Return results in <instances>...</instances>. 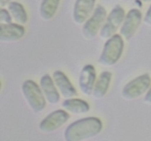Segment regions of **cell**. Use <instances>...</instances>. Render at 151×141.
Returning a JSON list of instances; mask_svg holds the SVG:
<instances>
[{
  "label": "cell",
  "instance_id": "9",
  "mask_svg": "<svg viewBox=\"0 0 151 141\" xmlns=\"http://www.w3.org/2000/svg\"><path fill=\"white\" fill-rule=\"evenodd\" d=\"M97 73L95 68L91 64L86 65L83 68L79 77V87L85 95L92 94L96 83Z\"/></svg>",
  "mask_w": 151,
  "mask_h": 141
},
{
  "label": "cell",
  "instance_id": "21",
  "mask_svg": "<svg viewBox=\"0 0 151 141\" xmlns=\"http://www.w3.org/2000/svg\"><path fill=\"white\" fill-rule=\"evenodd\" d=\"M10 2H11V0H0V7L3 8L4 6L8 5Z\"/></svg>",
  "mask_w": 151,
  "mask_h": 141
},
{
  "label": "cell",
  "instance_id": "14",
  "mask_svg": "<svg viewBox=\"0 0 151 141\" xmlns=\"http://www.w3.org/2000/svg\"><path fill=\"white\" fill-rule=\"evenodd\" d=\"M112 74L111 72L104 71L102 72L99 76L98 79L96 81L94 90H93V96L96 98H101L106 95L111 80Z\"/></svg>",
  "mask_w": 151,
  "mask_h": 141
},
{
  "label": "cell",
  "instance_id": "13",
  "mask_svg": "<svg viewBox=\"0 0 151 141\" xmlns=\"http://www.w3.org/2000/svg\"><path fill=\"white\" fill-rule=\"evenodd\" d=\"M41 90L50 104H56L60 101V95L52 79L49 74H44L40 80Z\"/></svg>",
  "mask_w": 151,
  "mask_h": 141
},
{
  "label": "cell",
  "instance_id": "3",
  "mask_svg": "<svg viewBox=\"0 0 151 141\" xmlns=\"http://www.w3.org/2000/svg\"><path fill=\"white\" fill-rule=\"evenodd\" d=\"M25 100L31 110L35 113H40L46 106V98L41 88L32 80H26L22 86Z\"/></svg>",
  "mask_w": 151,
  "mask_h": 141
},
{
  "label": "cell",
  "instance_id": "16",
  "mask_svg": "<svg viewBox=\"0 0 151 141\" xmlns=\"http://www.w3.org/2000/svg\"><path fill=\"white\" fill-rule=\"evenodd\" d=\"M60 0H42L40 7V16L44 21H50L54 17L58 8Z\"/></svg>",
  "mask_w": 151,
  "mask_h": 141
},
{
  "label": "cell",
  "instance_id": "20",
  "mask_svg": "<svg viewBox=\"0 0 151 141\" xmlns=\"http://www.w3.org/2000/svg\"><path fill=\"white\" fill-rule=\"evenodd\" d=\"M144 101H145V102L147 103V104H151V85H150V88H149V90H147L145 96Z\"/></svg>",
  "mask_w": 151,
  "mask_h": 141
},
{
  "label": "cell",
  "instance_id": "8",
  "mask_svg": "<svg viewBox=\"0 0 151 141\" xmlns=\"http://www.w3.org/2000/svg\"><path fill=\"white\" fill-rule=\"evenodd\" d=\"M69 118L65 110H58L47 115L39 124V129L44 133H50L61 127Z\"/></svg>",
  "mask_w": 151,
  "mask_h": 141
},
{
  "label": "cell",
  "instance_id": "18",
  "mask_svg": "<svg viewBox=\"0 0 151 141\" xmlns=\"http://www.w3.org/2000/svg\"><path fill=\"white\" fill-rule=\"evenodd\" d=\"M12 16L8 10L1 8L0 10V24H11Z\"/></svg>",
  "mask_w": 151,
  "mask_h": 141
},
{
  "label": "cell",
  "instance_id": "15",
  "mask_svg": "<svg viewBox=\"0 0 151 141\" xmlns=\"http://www.w3.org/2000/svg\"><path fill=\"white\" fill-rule=\"evenodd\" d=\"M62 107L73 114H84L90 110L89 104L81 98H67L62 102Z\"/></svg>",
  "mask_w": 151,
  "mask_h": 141
},
{
  "label": "cell",
  "instance_id": "4",
  "mask_svg": "<svg viewBox=\"0 0 151 141\" xmlns=\"http://www.w3.org/2000/svg\"><path fill=\"white\" fill-rule=\"evenodd\" d=\"M151 85V78L148 73L140 75L128 82L123 88L122 95L127 100H134L147 92Z\"/></svg>",
  "mask_w": 151,
  "mask_h": 141
},
{
  "label": "cell",
  "instance_id": "2",
  "mask_svg": "<svg viewBox=\"0 0 151 141\" xmlns=\"http://www.w3.org/2000/svg\"><path fill=\"white\" fill-rule=\"evenodd\" d=\"M123 49V38L120 35L116 34L105 43L102 54L99 58V63L106 67L114 66L120 59Z\"/></svg>",
  "mask_w": 151,
  "mask_h": 141
},
{
  "label": "cell",
  "instance_id": "11",
  "mask_svg": "<svg viewBox=\"0 0 151 141\" xmlns=\"http://www.w3.org/2000/svg\"><path fill=\"white\" fill-rule=\"evenodd\" d=\"M25 34V29L18 24H0V41L13 42L21 39Z\"/></svg>",
  "mask_w": 151,
  "mask_h": 141
},
{
  "label": "cell",
  "instance_id": "6",
  "mask_svg": "<svg viewBox=\"0 0 151 141\" xmlns=\"http://www.w3.org/2000/svg\"><path fill=\"white\" fill-rule=\"evenodd\" d=\"M106 19V10L103 6L98 5L92 16L85 22L83 27V35L86 39H93L101 29Z\"/></svg>",
  "mask_w": 151,
  "mask_h": 141
},
{
  "label": "cell",
  "instance_id": "1",
  "mask_svg": "<svg viewBox=\"0 0 151 141\" xmlns=\"http://www.w3.org/2000/svg\"><path fill=\"white\" fill-rule=\"evenodd\" d=\"M103 123L96 117L80 119L67 126L64 132L66 141H83L97 136L102 130Z\"/></svg>",
  "mask_w": 151,
  "mask_h": 141
},
{
  "label": "cell",
  "instance_id": "5",
  "mask_svg": "<svg viewBox=\"0 0 151 141\" xmlns=\"http://www.w3.org/2000/svg\"><path fill=\"white\" fill-rule=\"evenodd\" d=\"M125 18V10L120 6H116L112 9L106 19V23L102 26L100 36L102 39H109L114 35L119 26L122 24Z\"/></svg>",
  "mask_w": 151,
  "mask_h": 141
},
{
  "label": "cell",
  "instance_id": "19",
  "mask_svg": "<svg viewBox=\"0 0 151 141\" xmlns=\"http://www.w3.org/2000/svg\"><path fill=\"white\" fill-rule=\"evenodd\" d=\"M144 23L147 26H151V4L147 10V13H146L145 16L144 18Z\"/></svg>",
  "mask_w": 151,
  "mask_h": 141
},
{
  "label": "cell",
  "instance_id": "17",
  "mask_svg": "<svg viewBox=\"0 0 151 141\" xmlns=\"http://www.w3.org/2000/svg\"><path fill=\"white\" fill-rule=\"evenodd\" d=\"M7 10L10 13L12 19L18 24H24L27 21V15L23 6L16 1H11L7 5Z\"/></svg>",
  "mask_w": 151,
  "mask_h": 141
},
{
  "label": "cell",
  "instance_id": "12",
  "mask_svg": "<svg viewBox=\"0 0 151 141\" xmlns=\"http://www.w3.org/2000/svg\"><path fill=\"white\" fill-rule=\"evenodd\" d=\"M53 80L60 93L66 98H71L77 95V90L64 73L56 70L53 73Z\"/></svg>",
  "mask_w": 151,
  "mask_h": 141
},
{
  "label": "cell",
  "instance_id": "22",
  "mask_svg": "<svg viewBox=\"0 0 151 141\" xmlns=\"http://www.w3.org/2000/svg\"><path fill=\"white\" fill-rule=\"evenodd\" d=\"M142 1H143V2L145 3H148V2H150L151 0H141Z\"/></svg>",
  "mask_w": 151,
  "mask_h": 141
},
{
  "label": "cell",
  "instance_id": "10",
  "mask_svg": "<svg viewBox=\"0 0 151 141\" xmlns=\"http://www.w3.org/2000/svg\"><path fill=\"white\" fill-rule=\"evenodd\" d=\"M95 3L96 0H76L73 10V20L76 24H85L94 10Z\"/></svg>",
  "mask_w": 151,
  "mask_h": 141
},
{
  "label": "cell",
  "instance_id": "7",
  "mask_svg": "<svg viewBox=\"0 0 151 141\" xmlns=\"http://www.w3.org/2000/svg\"><path fill=\"white\" fill-rule=\"evenodd\" d=\"M142 13L138 9H132L125 16L120 28V35L128 41L136 33L142 22Z\"/></svg>",
  "mask_w": 151,
  "mask_h": 141
}]
</instances>
